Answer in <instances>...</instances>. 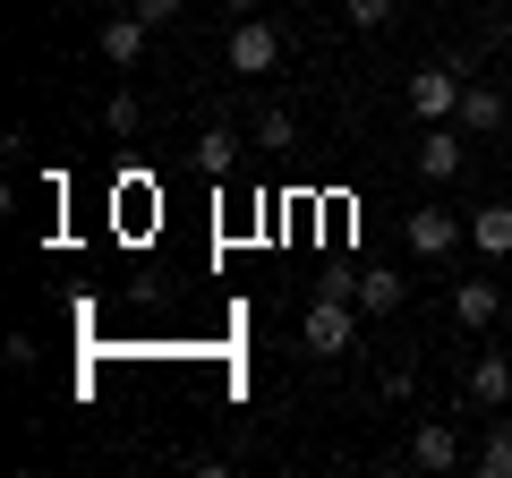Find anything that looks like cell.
<instances>
[{
  "mask_svg": "<svg viewBox=\"0 0 512 478\" xmlns=\"http://www.w3.org/2000/svg\"><path fill=\"white\" fill-rule=\"evenodd\" d=\"M461 231H470V222H461L453 205H419V214L402 222V239L419 248V257H453V248H461Z\"/></svg>",
  "mask_w": 512,
  "mask_h": 478,
  "instance_id": "4",
  "label": "cell"
},
{
  "mask_svg": "<svg viewBox=\"0 0 512 478\" xmlns=\"http://www.w3.org/2000/svg\"><path fill=\"white\" fill-rule=\"evenodd\" d=\"M461 137H470L461 120H427V137H419V171L427 180H461V154H470Z\"/></svg>",
  "mask_w": 512,
  "mask_h": 478,
  "instance_id": "6",
  "label": "cell"
},
{
  "mask_svg": "<svg viewBox=\"0 0 512 478\" xmlns=\"http://www.w3.org/2000/svg\"><path fill=\"white\" fill-rule=\"evenodd\" d=\"M453 120H461L470 137H495V129L512 120V103H504V86H478V77H470V86H461V111H453Z\"/></svg>",
  "mask_w": 512,
  "mask_h": 478,
  "instance_id": "8",
  "label": "cell"
},
{
  "mask_svg": "<svg viewBox=\"0 0 512 478\" xmlns=\"http://www.w3.org/2000/svg\"><path fill=\"white\" fill-rule=\"evenodd\" d=\"M342 18H350V26H367V35H376V26L393 18V0H342Z\"/></svg>",
  "mask_w": 512,
  "mask_h": 478,
  "instance_id": "17",
  "label": "cell"
},
{
  "mask_svg": "<svg viewBox=\"0 0 512 478\" xmlns=\"http://www.w3.org/2000/svg\"><path fill=\"white\" fill-rule=\"evenodd\" d=\"M222 9H231V18H265V0H222Z\"/></svg>",
  "mask_w": 512,
  "mask_h": 478,
  "instance_id": "19",
  "label": "cell"
},
{
  "mask_svg": "<svg viewBox=\"0 0 512 478\" xmlns=\"http://www.w3.org/2000/svg\"><path fill=\"white\" fill-rule=\"evenodd\" d=\"M350 299H359V316H393L410 299V282H393L384 265H367V274H350Z\"/></svg>",
  "mask_w": 512,
  "mask_h": 478,
  "instance_id": "10",
  "label": "cell"
},
{
  "mask_svg": "<svg viewBox=\"0 0 512 478\" xmlns=\"http://www.w3.org/2000/svg\"><path fill=\"white\" fill-rule=\"evenodd\" d=\"M461 86H470V77H461L453 60H427V69L410 77V111H419V120H453V111H461Z\"/></svg>",
  "mask_w": 512,
  "mask_h": 478,
  "instance_id": "2",
  "label": "cell"
},
{
  "mask_svg": "<svg viewBox=\"0 0 512 478\" xmlns=\"http://www.w3.org/2000/svg\"><path fill=\"white\" fill-rule=\"evenodd\" d=\"M461 402H470V410H512V359H504V350L470 359V376H461Z\"/></svg>",
  "mask_w": 512,
  "mask_h": 478,
  "instance_id": "5",
  "label": "cell"
},
{
  "mask_svg": "<svg viewBox=\"0 0 512 478\" xmlns=\"http://www.w3.org/2000/svg\"><path fill=\"white\" fill-rule=\"evenodd\" d=\"M197 171H205V180H231V171H239V137L231 129H205L197 137Z\"/></svg>",
  "mask_w": 512,
  "mask_h": 478,
  "instance_id": "13",
  "label": "cell"
},
{
  "mask_svg": "<svg viewBox=\"0 0 512 478\" xmlns=\"http://www.w3.org/2000/svg\"><path fill=\"white\" fill-rule=\"evenodd\" d=\"M146 35H154V26L137 18V9H120V18H103V35H94V52H103L111 69H137V60H146Z\"/></svg>",
  "mask_w": 512,
  "mask_h": 478,
  "instance_id": "7",
  "label": "cell"
},
{
  "mask_svg": "<svg viewBox=\"0 0 512 478\" xmlns=\"http://www.w3.org/2000/svg\"><path fill=\"white\" fill-rule=\"evenodd\" d=\"M231 69H239V77H274V69H282L274 18H239V26H231Z\"/></svg>",
  "mask_w": 512,
  "mask_h": 478,
  "instance_id": "3",
  "label": "cell"
},
{
  "mask_svg": "<svg viewBox=\"0 0 512 478\" xmlns=\"http://www.w3.org/2000/svg\"><path fill=\"white\" fill-rule=\"evenodd\" d=\"M299 146V120L291 111H265V120H256V154H291Z\"/></svg>",
  "mask_w": 512,
  "mask_h": 478,
  "instance_id": "15",
  "label": "cell"
},
{
  "mask_svg": "<svg viewBox=\"0 0 512 478\" xmlns=\"http://www.w3.org/2000/svg\"><path fill=\"white\" fill-rule=\"evenodd\" d=\"M128 9H137L146 26H180L188 18V0H128Z\"/></svg>",
  "mask_w": 512,
  "mask_h": 478,
  "instance_id": "18",
  "label": "cell"
},
{
  "mask_svg": "<svg viewBox=\"0 0 512 478\" xmlns=\"http://www.w3.org/2000/svg\"><path fill=\"white\" fill-rule=\"evenodd\" d=\"M478 470H487V478H512V419L495 427L487 444H478Z\"/></svg>",
  "mask_w": 512,
  "mask_h": 478,
  "instance_id": "16",
  "label": "cell"
},
{
  "mask_svg": "<svg viewBox=\"0 0 512 478\" xmlns=\"http://www.w3.org/2000/svg\"><path fill=\"white\" fill-rule=\"evenodd\" d=\"M470 248L478 257H512V205H478L470 214Z\"/></svg>",
  "mask_w": 512,
  "mask_h": 478,
  "instance_id": "12",
  "label": "cell"
},
{
  "mask_svg": "<svg viewBox=\"0 0 512 478\" xmlns=\"http://www.w3.org/2000/svg\"><path fill=\"white\" fill-rule=\"evenodd\" d=\"M410 470H461V427L427 419L419 436H410Z\"/></svg>",
  "mask_w": 512,
  "mask_h": 478,
  "instance_id": "9",
  "label": "cell"
},
{
  "mask_svg": "<svg viewBox=\"0 0 512 478\" xmlns=\"http://www.w3.org/2000/svg\"><path fill=\"white\" fill-rule=\"evenodd\" d=\"M495 316H504V291H495V282H453V325L487 333Z\"/></svg>",
  "mask_w": 512,
  "mask_h": 478,
  "instance_id": "11",
  "label": "cell"
},
{
  "mask_svg": "<svg viewBox=\"0 0 512 478\" xmlns=\"http://www.w3.org/2000/svg\"><path fill=\"white\" fill-rule=\"evenodd\" d=\"M137 120H146V103H137L128 86H111V94H103V129H111V137H137Z\"/></svg>",
  "mask_w": 512,
  "mask_h": 478,
  "instance_id": "14",
  "label": "cell"
},
{
  "mask_svg": "<svg viewBox=\"0 0 512 478\" xmlns=\"http://www.w3.org/2000/svg\"><path fill=\"white\" fill-rule=\"evenodd\" d=\"M350 333H359V299H350V291H325V299L308 308V325H299V342H308L316 359H342Z\"/></svg>",
  "mask_w": 512,
  "mask_h": 478,
  "instance_id": "1",
  "label": "cell"
}]
</instances>
